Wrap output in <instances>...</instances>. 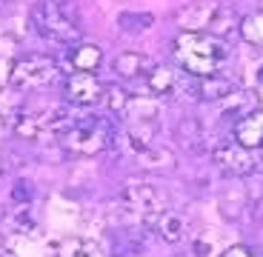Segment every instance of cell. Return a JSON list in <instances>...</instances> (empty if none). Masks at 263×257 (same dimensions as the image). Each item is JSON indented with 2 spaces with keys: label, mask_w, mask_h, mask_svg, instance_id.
Returning <instances> with one entry per match:
<instances>
[{
  "label": "cell",
  "mask_w": 263,
  "mask_h": 257,
  "mask_svg": "<svg viewBox=\"0 0 263 257\" xmlns=\"http://www.w3.org/2000/svg\"><path fill=\"white\" fill-rule=\"evenodd\" d=\"M172 52H175L178 66L192 77L217 74L220 66L229 60V46L220 37L206 32H180L172 43Z\"/></svg>",
  "instance_id": "1"
},
{
  "label": "cell",
  "mask_w": 263,
  "mask_h": 257,
  "mask_svg": "<svg viewBox=\"0 0 263 257\" xmlns=\"http://www.w3.org/2000/svg\"><path fill=\"white\" fill-rule=\"evenodd\" d=\"M178 23L183 32H206L215 37H229L232 32H240V17L223 3H192L178 14Z\"/></svg>",
  "instance_id": "2"
},
{
  "label": "cell",
  "mask_w": 263,
  "mask_h": 257,
  "mask_svg": "<svg viewBox=\"0 0 263 257\" xmlns=\"http://www.w3.org/2000/svg\"><path fill=\"white\" fill-rule=\"evenodd\" d=\"M80 114H74L69 106L54 103V106H40L34 112H23L14 120V132L26 140H37V137H54L60 134L63 137L69 129L74 126Z\"/></svg>",
  "instance_id": "3"
},
{
  "label": "cell",
  "mask_w": 263,
  "mask_h": 257,
  "mask_svg": "<svg viewBox=\"0 0 263 257\" xmlns=\"http://www.w3.org/2000/svg\"><path fill=\"white\" fill-rule=\"evenodd\" d=\"M32 29L52 43H80V29L60 0H40L32 9Z\"/></svg>",
  "instance_id": "4"
},
{
  "label": "cell",
  "mask_w": 263,
  "mask_h": 257,
  "mask_svg": "<svg viewBox=\"0 0 263 257\" xmlns=\"http://www.w3.org/2000/svg\"><path fill=\"white\" fill-rule=\"evenodd\" d=\"M115 143V126L109 117H78L63 134V146L74 154H98Z\"/></svg>",
  "instance_id": "5"
},
{
  "label": "cell",
  "mask_w": 263,
  "mask_h": 257,
  "mask_svg": "<svg viewBox=\"0 0 263 257\" xmlns=\"http://www.w3.org/2000/svg\"><path fill=\"white\" fill-rule=\"evenodd\" d=\"M120 206H123L126 218L132 223H140V226H155L166 211H169V197L158 186L152 183H138V186H129L120 197Z\"/></svg>",
  "instance_id": "6"
},
{
  "label": "cell",
  "mask_w": 263,
  "mask_h": 257,
  "mask_svg": "<svg viewBox=\"0 0 263 257\" xmlns=\"http://www.w3.org/2000/svg\"><path fill=\"white\" fill-rule=\"evenodd\" d=\"M60 80V66L52 57H23L12 66L14 89H49Z\"/></svg>",
  "instance_id": "7"
},
{
  "label": "cell",
  "mask_w": 263,
  "mask_h": 257,
  "mask_svg": "<svg viewBox=\"0 0 263 257\" xmlns=\"http://www.w3.org/2000/svg\"><path fill=\"white\" fill-rule=\"evenodd\" d=\"M146 86L155 97H189L192 74H180L169 66H155L146 74Z\"/></svg>",
  "instance_id": "8"
},
{
  "label": "cell",
  "mask_w": 263,
  "mask_h": 257,
  "mask_svg": "<svg viewBox=\"0 0 263 257\" xmlns=\"http://www.w3.org/2000/svg\"><path fill=\"white\" fill-rule=\"evenodd\" d=\"M63 94L72 106H95L103 100L106 94V86L95 77L92 72H74L63 80Z\"/></svg>",
  "instance_id": "9"
},
{
  "label": "cell",
  "mask_w": 263,
  "mask_h": 257,
  "mask_svg": "<svg viewBox=\"0 0 263 257\" xmlns=\"http://www.w3.org/2000/svg\"><path fill=\"white\" fill-rule=\"evenodd\" d=\"M215 163L223 171H229V174H237V177L255 174L257 166H260L255 157V152L246 149V146H240V143H226V146H220V149H215Z\"/></svg>",
  "instance_id": "10"
},
{
  "label": "cell",
  "mask_w": 263,
  "mask_h": 257,
  "mask_svg": "<svg viewBox=\"0 0 263 257\" xmlns=\"http://www.w3.org/2000/svg\"><path fill=\"white\" fill-rule=\"evenodd\" d=\"M192 97L206 100V103H220L229 94H235V83L229 77H220V74H209V77H192Z\"/></svg>",
  "instance_id": "11"
},
{
  "label": "cell",
  "mask_w": 263,
  "mask_h": 257,
  "mask_svg": "<svg viewBox=\"0 0 263 257\" xmlns=\"http://www.w3.org/2000/svg\"><path fill=\"white\" fill-rule=\"evenodd\" d=\"M235 140L240 146H246V149H252V152L263 149V112L260 109H255L252 114H246L243 120H237Z\"/></svg>",
  "instance_id": "12"
},
{
  "label": "cell",
  "mask_w": 263,
  "mask_h": 257,
  "mask_svg": "<svg viewBox=\"0 0 263 257\" xmlns=\"http://www.w3.org/2000/svg\"><path fill=\"white\" fill-rule=\"evenodd\" d=\"M112 69L115 74H120V77H140V74H149L152 69H155V63H152V57H146V54L140 52H120L118 57L112 60Z\"/></svg>",
  "instance_id": "13"
},
{
  "label": "cell",
  "mask_w": 263,
  "mask_h": 257,
  "mask_svg": "<svg viewBox=\"0 0 263 257\" xmlns=\"http://www.w3.org/2000/svg\"><path fill=\"white\" fill-rule=\"evenodd\" d=\"M100 49L95 43H74L72 52H69V63L74 66V72H95L100 66Z\"/></svg>",
  "instance_id": "14"
},
{
  "label": "cell",
  "mask_w": 263,
  "mask_h": 257,
  "mask_svg": "<svg viewBox=\"0 0 263 257\" xmlns=\"http://www.w3.org/2000/svg\"><path fill=\"white\" fill-rule=\"evenodd\" d=\"M155 229H158V234L166 240V243H180V240L186 238V218L169 209L163 218L155 223Z\"/></svg>",
  "instance_id": "15"
},
{
  "label": "cell",
  "mask_w": 263,
  "mask_h": 257,
  "mask_svg": "<svg viewBox=\"0 0 263 257\" xmlns=\"http://www.w3.org/2000/svg\"><path fill=\"white\" fill-rule=\"evenodd\" d=\"M240 37L252 46H260L263 49V9L260 12H252L240 20Z\"/></svg>",
  "instance_id": "16"
},
{
  "label": "cell",
  "mask_w": 263,
  "mask_h": 257,
  "mask_svg": "<svg viewBox=\"0 0 263 257\" xmlns=\"http://www.w3.org/2000/svg\"><path fill=\"white\" fill-rule=\"evenodd\" d=\"M54 257H95V246L83 238H66L54 246Z\"/></svg>",
  "instance_id": "17"
},
{
  "label": "cell",
  "mask_w": 263,
  "mask_h": 257,
  "mask_svg": "<svg viewBox=\"0 0 263 257\" xmlns=\"http://www.w3.org/2000/svg\"><path fill=\"white\" fill-rule=\"evenodd\" d=\"M106 94H109V109L112 112H118V114H123V109H126V103H129V94L123 92V89H118V86H106Z\"/></svg>",
  "instance_id": "18"
},
{
  "label": "cell",
  "mask_w": 263,
  "mask_h": 257,
  "mask_svg": "<svg viewBox=\"0 0 263 257\" xmlns=\"http://www.w3.org/2000/svg\"><path fill=\"white\" fill-rule=\"evenodd\" d=\"M120 26H129L126 32H140L152 26V14H120Z\"/></svg>",
  "instance_id": "19"
},
{
  "label": "cell",
  "mask_w": 263,
  "mask_h": 257,
  "mask_svg": "<svg viewBox=\"0 0 263 257\" xmlns=\"http://www.w3.org/2000/svg\"><path fill=\"white\" fill-rule=\"evenodd\" d=\"M12 197H14V200H20V203H32V200H34L32 183H29V180H17V189L12 191Z\"/></svg>",
  "instance_id": "20"
},
{
  "label": "cell",
  "mask_w": 263,
  "mask_h": 257,
  "mask_svg": "<svg viewBox=\"0 0 263 257\" xmlns=\"http://www.w3.org/2000/svg\"><path fill=\"white\" fill-rule=\"evenodd\" d=\"M220 257H263L257 249H252V246H232V249H226Z\"/></svg>",
  "instance_id": "21"
},
{
  "label": "cell",
  "mask_w": 263,
  "mask_h": 257,
  "mask_svg": "<svg viewBox=\"0 0 263 257\" xmlns=\"http://www.w3.org/2000/svg\"><path fill=\"white\" fill-rule=\"evenodd\" d=\"M12 66H14V63H9V60L0 54V92H3L6 80H12Z\"/></svg>",
  "instance_id": "22"
},
{
  "label": "cell",
  "mask_w": 263,
  "mask_h": 257,
  "mask_svg": "<svg viewBox=\"0 0 263 257\" xmlns=\"http://www.w3.org/2000/svg\"><path fill=\"white\" fill-rule=\"evenodd\" d=\"M0 257H17V254L12 249H6V246H0Z\"/></svg>",
  "instance_id": "23"
},
{
  "label": "cell",
  "mask_w": 263,
  "mask_h": 257,
  "mask_svg": "<svg viewBox=\"0 0 263 257\" xmlns=\"http://www.w3.org/2000/svg\"><path fill=\"white\" fill-rule=\"evenodd\" d=\"M257 86H260V89H263V63H260V66H257Z\"/></svg>",
  "instance_id": "24"
},
{
  "label": "cell",
  "mask_w": 263,
  "mask_h": 257,
  "mask_svg": "<svg viewBox=\"0 0 263 257\" xmlns=\"http://www.w3.org/2000/svg\"><path fill=\"white\" fill-rule=\"evenodd\" d=\"M0 171H3V154H0Z\"/></svg>",
  "instance_id": "25"
},
{
  "label": "cell",
  "mask_w": 263,
  "mask_h": 257,
  "mask_svg": "<svg viewBox=\"0 0 263 257\" xmlns=\"http://www.w3.org/2000/svg\"><path fill=\"white\" fill-rule=\"evenodd\" d=\"M178 257H195V254H178Z\"/></svg>",
  "instance_id": "26"
}]
</instances>
